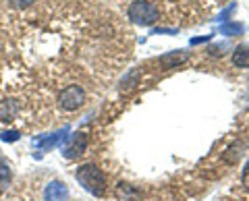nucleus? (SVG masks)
Listing matches in <instances>:
<instances>
[{
  "label": "nucleus",
  "instance_id": "obj_9",
  "mask_svg": "<svg viewBox=\"0 0 249 201\" xmlns=\"http://www.w3.org/2000/svg\"><path fill=\"white\" fill-rule=\"evenodd\" d=\"M185 60H187V54H185V52H181V50H178V52H175V54H168V56H162V60H160V63L164 65L166 68H170L173 65L177 67V65L185 63Z\"/></svg>",
  "mask_w": 249,
  "mask_h": 201
},
{
  "label": "nucleus",
  "instance_id": "obj_11",
  "mask_svg": "<svg viewBox=\"0 0 249 201\" xmlns=\"http://www.w3.org/2000/svg\"><path fill=\"white\" fill-rule=\"evenodd\" d=\"M220 34L222 35H241V34H243V25H241V23H235V21L222 23V25H220Z\"/></svg>",
  "mask_w": 249,
  "mask_h": 201
},
{
  "label": "nucleus",
  "instance_id": "obj_12",
  "mask_svg": "<svg viewBox=\"0 0 249 201\" xmlns=\"http://www.w3.org/2000/svg\"><path fill=\"white\" fill-rule=\"evenodd\" d=\"M0 137H2V141H11L13 143V141H17L21 135H19V131H4Z\"/></svg>",
  "mask_w": 249,
  "mask_h": 201
},
{
  "label": "nucleus",
  "instance_id": "obj_1",
  "mask_svg": "<svg viewBox=\"0 0 249 201\" xmlns=\"http://www.w3.org/2000/svg\"><path fill=\"white\" fill-rule=\"evenodd\" d=\"M77 181L93 195H104L106 191V174L93 164H85L77 170Z\"/></svg>",
  "mask_w": 249,
  "mask_h": 201
},
{
  "label": "nucleus",
  "instance_id": "obj_13",
  "mask_svg": "<svg viewBox=\"0 0 249 201\" xmlns=\"http://www.w3.org/2000/svg\"><path fill=\"white\" fill-rule=\"evenodd\" d=\"M243 184L249 189V162H247V166H245V170H243Z\"/></svg>",
  "mask_w": 249,
  "mask_h": 201
},
{
  "label": "nucleus",
  "instance_id": "obj_15",
  "mask_svg": "<svg viewBox=\"0 0 249 201\" xmlns=\"http://www.w3.org/2000/svg\"><path fill=\"white\" fill-rule=\"evenodd\" d=\"M11 2H13L15 6H25V4H29V2H34V0H11Z\"/></svg>",
  "mask_w": 249,
  "mask_h": 201
},
{
  "label": "nucleus",
  "instance_id": "obj_2",
  "mask_svg": "<svg viewBox=\"0 0 249 201\" xmlns=\"http://www.w3.org/2000/svg\"><path fill=\"white\" fill-rule=\"evenodd\" d=\"M129 19L137 23V25H152V23L158 21V6L152 2H145V0H137L129 6Z\"/></svg>",
  "mask_w": 249,
  "mask_h": 201
},
{
  "label": "nucleus",
  "instance_id": "obj_8",
  "mask_svg": "<svg viewBox=\"0 0 249 201\" xmlns=\"http://www.w3.org/2000/svg\"><path fill=\"white\" fill-rule=\"evenodd\" d=\"M232 63H235L237 67H241V68L249 67V48L247 46H239V48L235 50V54H232Z\"/></svg>",
  "mask_w": 249,
  "mask_h": 201
},
{
  "label": "nucleus",
  "instance_id": "obj_14",
  "mask_svg": "<svg viewBox=\"0 0 249 201\" xmlns=\"http://www.w3.org/2000/svg\"><path fill=\"white\" fill-rule=\"evenodd\" d=\"M204 42H210V35H204V37H193V40H191V46H196V44H204Z\"/></svg>",
  "mask_w": 249,
  "mask_h": 201
},
{
  "label": "nucleus",
  "instance_id": "obj_16",
  "mask_svg": "<svg viewBox=\"0 0 249 201\" xmlns=\"http://www.w3.org/2000/svg\"><path fill=\"white\" fill-rule=\"evenodd\" d=\"M232 11H235V4H231V6H229V9H227V11H224V13H222V17H220V19H227V17H229V15H231Z\"/></svg>",
  "mask_w": 249,
  "mask_h": 201
},
{
  "label": "nucleus",
  "instance_id": "obj_5",
  "mask_svg": "<svg viewBox=\"0 0 249 201\" xmlns=\"http://www.w3.org/2000/svg\"><path fill=\"white\" fill-rule=\"evenodd\" d=\"M44 201H69V189L62 181H52L44 189Z\"/></svg>",
  "mask_w": 249,
  "mask_h": 201
},
{
  "label": "nucleus",
  "instance_id": "obj_7",
  "mask_svg": "<svg viewBox=\"0 0 249 201\" xmlns=\"http://www.w3.org/2000/svg\"><path fill=\"white\" fill-rule=\"evenodd\" d=\"M17 112H19V108L13 100H2L0 102V122H13L17 118Z\"/></svg>",
  "mask_w": 249,
  "mask_h": 201
},
{
  "label": "nucleus",
  "instance_id": "obj_10",
  "mask_svg": "<svg viewBox=\"0 0 249 201\" xmlns=\"http://www.w3.org/2000/svg\"><path fill=\"white\" fill-rule=\"evenodd\" d=\"M11 179H13V174H11V168H9V164H4V162H0V193L9 189Z\"/></svg>",
  "mask_w": 249,
  "mask_h": 201
},
{
  "label": "nucleus",
  "instance_id": "obj_4",
  "mask_svg": "<svg viewBox=\"0 0 249 201\" xmlns=\"http://www.w3.org/2000/svg\"><path fill=\"white\" fill-rule=\"evenodd\" d=\"M88 143H89V139H88V135H85L83 131H79V133H75L73 141L69 143V145H67V150H65V158L73 160V158L83 156L85 150H88Z\"/></svg>",
  "mask_w": 249,
  "mask_h": 201
},
{
  "label": "nucleus",
  "instance_id": "obj_3",
  "mask_svg": "<svg viewBox=\"0 0 249 201\" xmlns=\"http://www.w3.org/2000/svg\"><path fill=\"white\" fill-rule=\"evenodd\" d=\"M58 104H60V108H65V110H79L85 104V91L79 85H69V87L60 91Z\"/></svg>",
  "mask_w": 249,
  "mask_h": 201
},
{
  "label": "nucleus",
  "instance_id": "obj_6",
  "mask_svg": "<svg viewBox=\"0 0 249 201\" xmlns=\"http://www.w3.org/2000/svg\"><path fill=\"white\" fill-rule=\"evenodd\" d=\"M67 133H69V129H60L58 133H52L48 137H40V139H36L34 145L36 148H42V150H54V148H58V145L67 139Z\"/></svg>",
  "mask_w": 249,
  "mask_h": 201
}]
</instances>
